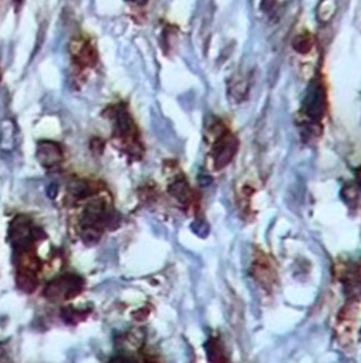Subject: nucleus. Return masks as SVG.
<instances>
[{
	"label": "nucleus",
	"instance_id": "1",
	"mask_svg": "<svg viewBox=\"0 0 361 363\" xmlns=\"http://www.w3.org/2000/svg\"><path fill=\"white\" fill-rule=\"evenodd\" d=\"M217 136L211 147L212 160L216 170H222L229 164L238 150V140L226 126L215 125Z\"/></svg>",
	"mask_w": 361,
	"mask_h": 363
},
{
	"label": "nucleus",
	"instance_id": "2",
	"mask_svg": "<svg viewBox=\"0 0 361 363\" xmlns=\"http://www.w3.org/2000/svg\"><path fill=\"white\" fill-rule=\"evenodd\" d=\"M326 110V91L321 79H315L308 85L302 105V113L306 119L319 123L324 118Z\"/></svg>",
	"mask_w": 361,
	"mask_h": 363
},
{
	"label": "nucleus",
	"instance_id": "3",
	"mask_svg": "<svg viewBox=\"0 0 361 363\" xmlns=\"http://www.w3.org/2000/svg\"><path fill=\"white\" fill-rule=\"evenodd\" d=\"M108 217L105 203L101 201L91 203L86 208L81 218V238L85 242H97L101 236L102 226Z\"/></svg>",
	"mask_w": 361,
	"mask_h": 363
},
{
	"label": "nucleus",
	"instance_id": "4",
	"mask_svg": "<svg viewBox=\"0 0 361 363\" xmlns=\"http://www.w3.org/2000/svg\"><path fill=\"white\" fill-rule=\"evenodd\" d=\"M83 279L74 275H64L54 279L46 289V295L52 299H69L81 291Z\"/></svg>",
	"mask_w": 361,
	"mask_h": 363
},
{
	"label": "nucleus",
	"instance_id": "5",
	"mask_svg": "<svg viewBox=\"0 0 361 363\" xmlns=\"http://www.w3.org/2000/svg\"><path fill=\"white\" fill-rule=\"evenodd\" d=\"M35 234L32 224L25 217H16L10 225V240L16 252L30 250Z\"/></svg>",
	"mask_w": 361,
	"mask_h": 363
},
{
	"label": "nucleus",
	"instance_id": "6",
	"mask_svg": "<svg viewBox=\"0 0 361 363\" xmlns=\"http://www.w3.org/2000/svg\"><path fill=\"white\" fill-rule=\"evenodd\" d=\"M116 125H118L122 140L124 138L127 142H132V146H139L136 126H134L127 110L124 107H120L116 110Z\"/></svg>",
	"mask_w": 361,
	"mask_h": 363
},
{
	"label": "nucleus",
	"instance_id": "7",
	"mask_svg": "<svg viewBox=\"0 0 361 363\" xmlns=\"http://www.w3.org/2000/svg\"><path fill=\"white\" fill-rule=\"evenodd\" d=\"M36 157L42 166L51 168L57 166L62 160V150L56 143L45 140L38 144Z\"/></svg>",
	"mask_w": 361,
	"mask_h": 363
},
{
	"label": "nucleus",
	"instance_id": "8",
	"mask_svg": "<svg viewBox=\"0 0 361 363\" xmlns=\"http://www.w3.org/2000/svg\"><path fill=\"white\" fill-rule=\"evenodd\" d=\"M314 46V40L313 36L311 34H308V33H303V34H299L297 38L293 40V48L297 50L299 54H308V52H311V48Z\"/></svg>",
	"mask_w": 361,
	"mask_h": 363
},
{
	"label": "nucleus",
	"instance_id": "9",
	"mask_svg": "<svg viewBox=\"0 0 361 363\" xmlns=\"http://www.w3.org/2000/svg\"><path fill=\"white\" fill-rule=\"evenodd\" d=\"M276 1L277 0H262L260 7H262V9L264 10V11H270V10H273V8L275 7Z\"/></svg>",
	"mask_w": 361,
	"mask_h": 363
},
{
	"label": "nucleus",
	"instance_id": "10",
	"mask_svg": "<svg viewBox=\"0 0 361 363\" xmlns=\"http://www.w3.org/2000/svg\"><path fill=\"white\" fill-rule=\"evenodd\" d=\"M126 1H130V3L137 4V5H146L148 3V0H126Z\"/></svg>",
	"mask_w": 361,
	"mask_h": 363
}]
</instances>
